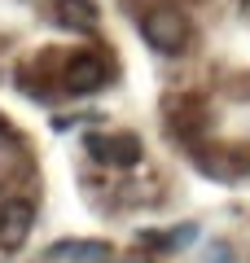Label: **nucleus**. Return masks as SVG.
Returning <instances> with one entry per match:
<instances>
[{
    "mask_svg": "<svg viewBox=\"0 0 250 263\" xmlns=\"http://www.w3.org/2000/svg\"><path fill=\"white\" fill-rule=\"evenodd\" d=\"M140 35H145V44L154 48V53L176 57V53H185V44H189V18L180 9H171V5H154V9L140 18Z\"/></svg>",
    "mask_w": 250,
    "mask_h": 263,
    "instance_id": "f257e3e1",
    "label": "nucleus"
},
{
    "mask_svg": "<svg viewBox=\"0 0 250 263\" xmlns=\"http://www.w3.org/2000/svg\"><path fill=\"white\" fill-rule=\"evenodd\" d=\"M35 228V206L27 197H9L0 202V250H22Z\"/></svg>",
    "mask_w": 250,
    "mask_h": 263,
    "instance_id": "f03ea898",
    "label": "nucleus"
},
{
    "mask_svg": "<svg viewBox=\"0 0 250 263\" xmlns=\"http://www.w3.org/2000/svg\"><path fill=\"white\" fill-rule=\"evenodd\" d=\"M88 149L97 154V158L114 162V167H136L140 162V136L136 132H114V136H88Z\"/></svg>",
    "mask_w": 250,
    "mask_h": 263,
    "instance_id": "7ed1b4c3",
    "label": "nucleus"
},
{
    "mask_svg": "<svg viewBox=\"0 0 250 263\" xmlns=\"http://www.w3.org/2000/svg\"><path fill=\"white\" fill-rule=\"evenodd\" d=\"M66 88L70 92H97V88H105V62L93 53H79L66 62Z\"/></svg>",
    "mask_w": 250,
    "mask_h": 263,
    "instance_id": "20e7f679",
    "label": "nucleus"
},
{
    "mask_svg": "<svg viewBox=\"0 0 250 263\" xmlns=\"http://www.w3.org/2000/svg\"><path fill=\"white\" fill-rule=\"evenodd\" d=\"M53 9H57V22L70 31H83V35H93L97 27H101V13H97L93 0H53Z\"/></svg>",
    "mask_w": 250,
    "mask_h": 263,
    "instance_id": "39448f33",
    "label": "nucleus"
},
{
    "mask_svg": "<svg viewBox=\"0 0 250 263\" xmlns=\"http://www.w3.org/2000/svg\"><path fill=\"white\" fill-rule=\"evenodd\" d=\"M44 259H70V263H105L110 259V246L105 241H57Z\"/></svg>",
    "mask_w": 250,
    "mask_h": 263,
    "instance_id": "423d86ee",
    "label": "nucleus"
},
{
    "mask_svg": "<svg viewBox=\"0 0 250 263\" xmlns=\"http://www.w3.org/2000/svg\"><path fill=\"white\" fill-rule=\"evenodd\" d=\"M241 5H246V13H250V0H241Z\"/></svg>",
    "mask_w": 250,
    "mask_h": 263,
    "instance_id": "0eeeda50",
    "label": "nucleus"
}]
</instances>
